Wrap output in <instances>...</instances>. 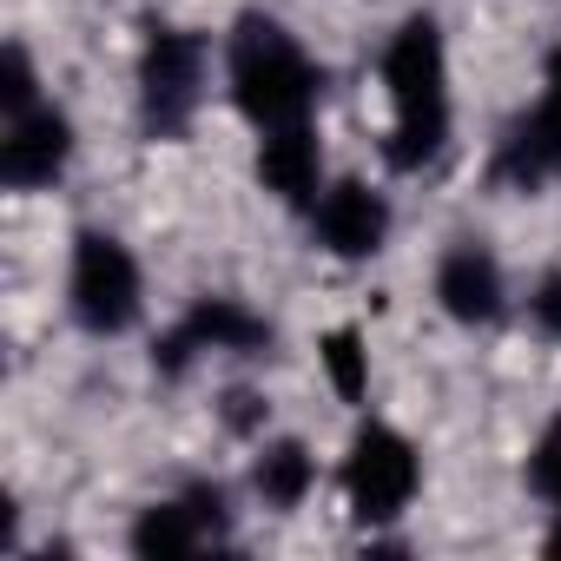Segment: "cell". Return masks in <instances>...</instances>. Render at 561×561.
I'll return each instance as SVG.
<instances>
[{
  "mask_svg": "<svg viewBox=\"0 0 561 561\" xmlns=\"http://www.w3.org/2000/svg\"><path fill=\"white\" fill-rule=\"evenodd\" d=\"M383 87H390V106H397V126H390L383 152H390L397 172H423L449 139V60H443V34H436L430 14L403 21V34L390 41Z\"/></svg>",
  "mask_w": 561,
  "mask_h": 561,
  "instance_id": "1",
  "label": "cell"
},
{
  "mask_svg": "<svg viewBox=\"0 0 561 561\" xmlns=\"http://www.w3.org/2000/svg\"><path fill=\"white\" fill-rule=\"evenodd\" d=\"M231 100L238 113L271 133V126H305L311 106H318V67L305 60V47L264 21V14H244L231 27Z\"/></svg>",
  "mask_w": 561,
  "mask_h": 561,
  "instance_id": "2",
  "label": "cell"
},
{
  "mask_svg": "<svg viewBox=\"0 0 561 561\" xmlns=\"http://www.w3.org/2000/svg\"><path fill=\"white\" fill-rule=\"evenodd\" d=\"M67 291H73V318L87 331L113 337V331H126L139 318V264H133V251L119 238L80 231V244H73V285Z\"/></svg>",
  "mask_w": 561,
  "mask_h": 561,
  "instance_id": "3",
  "label": "cell"
},
{
  "mask_svg": "<svg viewBox=\"0 0 561 561\" xmlns=\"http://www.w3.org/2000/svg\"><path fill=\"white\" fill-rule=\"evenodd\" d=\"M416 449L397 436V430H383V423H364L357 430V443H351V456H344V495H351V508L364 515V522H390V515H403L410 508V495H416Z\"/></svg>",
  "mask_w": 561,
  "mask_h": 561,
  "instance_id": "4",
  "label": "cell"
},
{
  "mask_svg": "<svg viewBox=\"0 0 561 561\" xmlns=\"http://www.w3.org/2000/svg\"><path fill=\"white\" fill-rule=\"evenodd\" d=\"M198 80H205V54L192 34L179 27H152L146 60H139V87H146V119L159 133H179L198 106Z\"/></svg>",
  "mask_w": 561,
  "mask_h": 561,
  "instance_id": "5",
  "label": "cell"
},
{
  "mask_svg": "<svg viewBox=\"0 0 561 561\" xmlns=\"http://www.w3.org/2000/svg\"><path fill=\"white\" fill-rule=\"evenodd\" d=\"M73 159V126L60 106H27L8 119V139H0V179L14 192H34V185H54Z\"/></svg>",
  "mask_w": 561,
  "mask_h": 561,
  "instance_id": "6",
  "label": "cell"
},
{
  "mask_svg": "<svg viewBox=\"0 0 561 561\" xmlns=\"http://www.w3.org/2000/svg\"><path fill=\"white\" fill-rule=\"evenodd\" d=\"M383 231H390V205H383L370 185L344 179V185L324 192V205H318V238H324L331 257H370V251H383Z\"/></svg>",
  "mask_w": 561,
  "mask_h": 561,
  "instance_id": "7",
  "label": "cell"
},
{
  "mask_svg": "<svg viewBox=\"0 0 561 561\" xmlns=\"http://www.w3.org/2000/svg\"><path fill=\"white\" fill-rule=\"evenodd\" d=\"M436 298H443V311L456 324H489L502 311V271H495V257L476 251V244L449 251L443 271H436Z\"/></svg>",
  "mask_w": 561,
  "mask_h": 561,
  "instance_id": "8",
  "label": "cell"
},
{
  "mask_svg": "<svg viewBox=\"0 0 561 561\" xmlns=\"http://www.w3.org/2000/svg\"><path fill=\"white\" fill-rule=\"evenodd\" d=\"M318 133L311 126H271L264 146H257V179L264 192H277L285 205H305L318 192Z\"/></svg>",
  "mask_w": 561,
  "mask_h": 561,
  "instance_id": "9",
  "label": "cell"
},
{
  "mask_svg": "<svg viewBox=\"0 0 561 561\" xmlns=\"http://www.w3.org/2000/svg\"><path fill=\"white\" fill-rule=\"evenodd\" d=\"M179 331L192 337V351H264V344H271V324L251 318V311L231 305V298H205V305H192V318H185Z\"/></svg>",
  "mask_w": 561,
  "mask_h": 561,
  "instance_id": "10",
  "label": "cell"
},
{
  "mask_svg": "<svg viewBox=\"0 0 561 561\" xmlns=\"http://www.w3.org/2000/svg\"><path fill=\"white\" fill-rule=\"evenodd\" d=\"M502 165L515 172V179H541V172H561V106L554 100H541L515 133H508V152H502Z\"/></svg>",
  "mask_w": 561,
  "mask_h": 561,
  "instance_id": "11",
  "label": "cell"
},
{
  "mask_svg": "<svg viewBox=\"0 0 561 561\" xmlns=\"http://www.w3.org/2000/svg\"><path fill=\"white\" fill-rule=\"evenodd\" d=\"M311 482H318V462H311L305 443H271V449L257 456V495H264L271 508H298V502L311 495Z\"/></svg>",
  "mask_w": 561,
  "mask_h": 561,
  "instance_id": "12",
  "label": "cell"
},
{
  "mask_svg": "<svg viewBox=\"0 0 561 561\" xmlns=\"http://www.w3.org/2000/svg\"><path fill=\"white\" fill-rule=\"evenodd\" d=\"M198 535H205V522L192 515V502H159V508H146V515H139L133 548H139L146 561H165V554H192V548H198Z\"/></svg>",
  "mask_w": 561,
  "mask_h": 561,
  "instance_id": "13",
  "label": "cell"
},
{
  "mask_svg": "<svg viewBox=\"0 0 561 561\" xmlns=\"http://www.w3.org/2000/svg\"><path fill=\"white\" fill-rule=\"evenodd\" d=\"M324 370H331V390H337L344 403H364V397H370V351H364V337H357L351 324L324 337Z\"/></svg>",
  "mask_w": 561,
  "mask_h": 561,
  "instance_id": "14",
  "label": "cell"
},
{
  "mask_svg": "<svg viewBox=\"0 0 561 561\" xmlns=\"http://www.w3.org/2000/svg\"><path fill=\"white\" fill-rule=\"evenodd\" d=\"M528 482H535V495H548V502L561 508V416L541 430V443H535V456H528Z\"/></svg>",
  "mask_w": 561,
  "mask_h": 561,
  "instance_id": "15",
  "label": "cell"
},
{
  "mask_svg": "<svg viewBox=\"0 0 561 561\" xmlns=\"http://www.w3.org/2000/svg\"><path fill=\"white\" fill-rule=\"evenodd\" d=\"M0 106H8V119H14V113H27V106H41V100H34L27 47H8V60H0Z\"/></svg>",
  "mask_w": 561,
  "mask_h": 561,
  "instance_id": "16",
  "label": "cell"
},
{
  "mask_svg": "<svg viewBox=\"0 0 561 561\" xmlns=\"http://www.w3.org/2000/svg\"><path fill=\"white\" fill-rule=\"evenodd\" d=\"M225 403H231V410H225V423H231V430H257V416H264V403H257L251 390H231Z\"/></svg>",
  "mask_w": 561,
  "mask_h": 561,
  "instance_id": "17",
  "label": "cell"
},
{
  "mask_svg": "<svg viewBox=\"0 0 561 561\" xmlns=\"http://www.w3.org/2000/svg\"><path fill=\"white\" fill-rule=\"evenodd\" d=\"M535 311H541V324L561 337V271L548 277V285H541V298H535Z\"/></svg>",
  "mask_w": 561,
  "mask_h": 561,
  "instance_id": "18",
  "label": "cell"
},
{
  "mask_svg": "<svg viewBox=\"0 0 561 561\" xmlns=\"http://www.w3.org/2000/svg\"><path fill=\"white\" fill-rule=\"evenodd\" d=\"M548 100H554V106H561V54H554V60H548Z\"/></svg>",
  "mask_w": 561,
  "mask_h": 561,
  "instance_id": "19",
  "label": "cell"
},
{
  "mask_svg": "<svg viewBox=\"0 0 561 561\" xmlns=\"http://www.w3.org/2000/svg\"><path fill=\"white\" fill-rule=\"evenodd\" d=\"M548 554H561V528H554V535H548Z\"/></svg>",
  "mask_w": 561,
  "mask_h": 561,
  "instance_id": "20",
  "label": "cell"
}]
</instances>
